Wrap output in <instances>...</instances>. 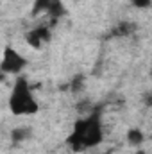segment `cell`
<instances>
[{"label": "cell", "instance_id": "5", "mask_svg": "<svg viewBox=\"0 0 152 154\" xmlns=\"http://www.w3.org/2000/svg\"><path fill=\"white\" fill-rule=\"evenodd\" d=\"M25 39L32 48H39L43 43H47L50 39V31L47 27H34L25 34Z\"/></svg>", "mask_w": 152, "mask_h": 154}, {"label": "cell", "instance_id": "10", "mask_svg": "<svg viewBox=\"0 0 152 154\" xmlns=\"http://www.w3.org/2000/svg\"><path fill=\"white\" fill-rule=\"evenodd\" d=\"M82 82H84V77L77 75L75 79H74V82H72V90H74V91H79V88H82Z\"/></svg>", "mask_w": 152, "mask_h": 154}, {"label": "cell", "instance_id": "7", "mask_svg": "<svg viewBox=\"0 0 152 154\" xmlns=\"http://www.w3.org/2000/svg\"><path fill=\"white\" fill-rule=\"evenodd\" d=\"M134 31H136V23L125 22V20H123V22L114 29V34H116V36H131Z\"/></svg>", "mask_w": 152, "mask_h": 154}, {"label": "cell", "instance_id": "6", "mask_svg": "<svg viewBox=\"0 0 152 154\" xmlns=\"http://www.w3.org/2000/svg\"><path fill=\"white\" fill-rule=\"evenodd\" d=\"M127 142H129V145H132V147H140V145L145 142L143 131H141V129H131V131L127 133Z\"/></svg>", "mask_w": 152, "mask_h": 154}, {"label": "cell", "instance_id": "4", "mask_svg": "<svg viewBox=\"0 0 152 154\" xmlns=\"http://www.w3.org/2000/svg\"><path fill=\"white\" fill-rule=\"evenodd\" d=\"M39 13H48L54 20H57L66 11H65L61 0H34V4H32V16H36Z\"/></svg>", "mask_w": 152, "mask_h": 154}, {"label": "cell", "instance_id": "2", "mask_svg": "<svg viewBox=\"0 0 152 154\" xmlns=\"http://www.w3.org/2000/svg\"><path fill=\"white\" fill-rule=\"evenodd\" d=\"M9 109L16 116H29L38 113V100L34 99V93H32V88H31L27 77H16L11 95H9Z\"/></svg>", "mask_w": 152, "mask_h": 154}, {"label": "cell", "instance_id": "3", "mask_svg": "<svg viewBox=\"0 0 152 154\" xmlns=\"http://www.w3.org/2000/svg\"><path fill=\"white\" fill-rule=\"evenodd\" d=\"M25 66H27V59L14 47L4 48L2 61H0V72L4 75H20Z\"/></svg>", "mask_w": 152, "mask_h": 154}, {"label": "cell", "instance_id": "9", "mask_svg": "<svg viewBox=\"0 0 152 154\" xmlns=\"http://www.w3.org/2000/svg\"><path fill=\"white\" fill-rule=\"evenodd\" d=\"M150 2L152 0H131V4H132L134 7H138V9H145V7H149Z\"/></svg>", "mask_w": 152, "mask_h": 154}, {"label": "cell", "instance_id": "8", "mask_svg": "<svg viewBox=\"0 0 152 154\" xmlns=\"http://www.w3.org/2000/svg\"><path fill=\"white\" fill-rule=\"evenodd\" d=\"M29 136H31V129H29V127H16V129H13V133H11V140H13L14 143L23 142V140H27Z\"/></svg>", "mask_w": 152, "mask_h": 154}, {"label": "cell", "instance_id": "1", "mask_svg": "<svg viewBox=\"0 0 152 154\" xmlns=\"http://www.w3.org/2000/svg\"><path fill=\"white\" fill-rule=\"evenodd\" d=\"M102 140H104V131H102L100 111H93L90 116L79 118L74 124V129L66 138V143L72 147V151L81 152V151L99 147Z\"/></svg>", "mask_w": 152, "mask_h": 154}]
</instances>
